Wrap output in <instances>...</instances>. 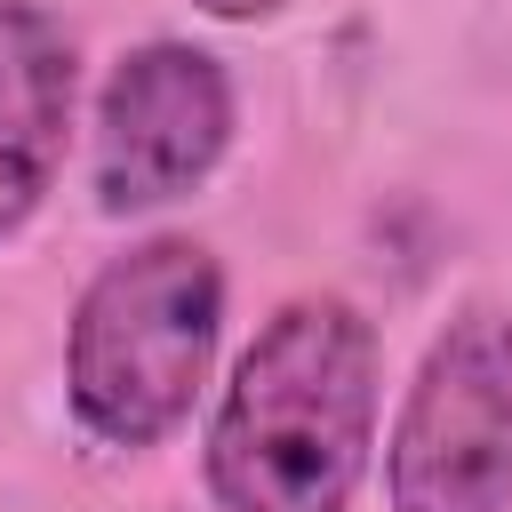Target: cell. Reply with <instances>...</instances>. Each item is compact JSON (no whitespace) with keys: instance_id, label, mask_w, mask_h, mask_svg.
Returning a JSON list of instances; mask_svg holds the SVG:
<instances>
[{"instance_id":"4","label":"cell","mask_w":512,"mask_h":512,"mask_svg":"<svg viewBox=\"0 0 512 512\" xmlns=\"http://www.w3.org/2000/svg\"><path fill=\"white\" fill-rule=\"evenodd\" d=\"M224 144H232L224 64L192 40H144L112 64V80L96 96V136H88L96 208L104 216L168 208L216 176Z\"/></svg>"},{"instance_id":"3","label":"cell","mask_w":512,"mask_h":512,"mask_svg":"<svg viewBox=\"0 0 512 512\" xmlns=\"http://www.w3.org/2000/svg\"><path fill=\"white\" fill-rule=\"evenodd\" d=\"M392 512H512V312H456L400 392L384 440Z\"/></svg>"},{"instance_id":"2","label":"cell","mask_w":512,"mask_h":512,"mask_svg":"<svg viewBox=\"0 0 512 512\" xmlns=\"http://www.w3.org/2000/svg\"><path fill=\"white\" fill-rule=\"evenodd\" d=\"M224 336V272L200 240L160 232L112 256L64 328V392L88 440L104 448H160L216 360Z\"/></svg>"},{"instance_id":"6","label":"cell","mask_w":512,"mask_h":512,"mask_svg":"<svg viewBox=\"0 0 512 512\" xmlns=\"http://www.w3.org/2000/svg\"><path fill=\"white\" fill-rule=\"evenodd\" d=\"M200 16H216V24H256V16H272V8H288V0H192Z\"/></svg>"},{"instance_id":"1","label":"cell","mask_w":512,"mask_h":512,"mask_svg":"<svg viewBox=\"0 0 512 512\" xmlns=\"http://www.w3.org/2000/svg\"><path fill=\"white\" fill-rule=\"evenodd\" d=\"M376 448V328L344 296H288L208 416L224 512H344Z\"/></svg>"},{"instance_id":"5","label":"cell","mask_w":512,"mask_h":512,"mask_svg":"<svg viewBox=\"0 0 512 512\" xmlns=\"http://www.w3.org/2000/svg\"><path fill=\"white\" fill-rule=\"evenodd\" d=\"M72 96H80L72 32L32 0H0V240L32 224V208L64 168Z\"/></svg>"}]
</instances>
